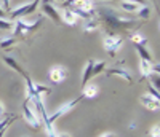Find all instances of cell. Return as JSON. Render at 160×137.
I'll use <instances>...</instances> for the list:
<instances>
[{"instance_id": "obj_1", "label": "cell", "mask_w": 160, "mask_h": 137, "mask_svg": "<svg viewBox=\"0 0 160 137\" xmlns=\"http://www.w3.org/2000/svg\"><path fill=\"white\" fill-rule=\"evenodd\" d=\"M98 16L101 18L99 22L104 26L106 35H118V32L133 31L135 27L141 26V19L138 18H122L111 8H99Z\"/></svg>"}, {"instance_id": "obj_2", "label": "cell", "mask_w": 160, "mask_h": 137, "mask_svg": "<svg viewBox=\"0 0 160 137\" xmlns=\"http://www.w3.org/2000/svg\"><path fill=\"white\" fill-rule=\"evenodd\" d=\"M40 2H42V0H32L31 3H26V5H21V7H18V8H15V10H11V11H10V18L19 19V18H22V16L32 15V13L38 8Z\"/></svg>"}, {"instance_id": "obj_3", "label": "cell", "mask_w": 160, "mask_h": 137, "mask_svg": "<svg viewBox=\"0 0 160 137\" xmlns=\"http://www.w3.org/2000/svg\"><path fill=\"white\" fill-rule=\"evenodd\" d=\"M42 22H43V18H40L38 21H34V22H31V24H28V22H22L21 19H16V22H15V27H13V31H15V35H18V34H21V35H28V34H31V32H34V31H37L40 26H42Z\"/></svg>"}, {"instance_id": "obj_4", "label": "cell", "mask_w": 160, "mask_h": 137, "mask_svg": "<svg viewBox=\"0 0 160 137\" xmlns=\"http://www.w3.org/2000/svg\"><path fill=\"white\" fill-rule=\"evenodd\" d=\"M122 43H123V38L120 35H106L104 42H102V46L111 56H115V53L122 48Z\"/></svg>"}, {"instance_id": "obj_5", "label": "cell", "mask_w": 160, "mask_h": 137, "mask_svg": "<svg viewBox=\"0 0 160 137\" xmlns=\"http://www.w3.org/2000/svg\"><path fill=\"white\" fill-rule=\"evenodd\" d=\"M29 99H26L24 101V104H22V113H24V118H26V121L31 125V128H34V129H38L40 126H42V121L38 120V116L35 115V112L32 110V107L29 105Z\"/></svg>"}, {"instance_id": "obj_6", "label": "cell", "mask_w": 160, "mask_h": 137, "mask_svg": "<svg viewBox=\"0 0 160 137\" xmlns=\"http://www.w3.org/2000/svg\"><path fill=\"white\" fill-rule=\"evenodd\" d=\"M83 101V97H82V94H80L78 96V97L77 99H72V101H69L68 104H64V105H61L59 108H58V110L55 112V113H53L51 116H48V121H50V125H53V123H55L58 118H61L64 113H68L69 110H71V108H74L77 104H80V102H82Z\"/></svg>"}, {"instance_id": "obj_7", "label": "cell", "mask_w": 160, "mask_h": 137, "mask_svg": "<svg viewBox=\"0 0 160 137\" xmlns=\"http://www.w3.org/2000/svg\"><path fill=\"white\" fill-rule=\"evenodd\" d=\"M139 70H141V78H151L154 73H158V64L154 65V62L148 61H139Z\"/></svg>"}, {"instance_id": "obj_8", "label": "cell", "mask_w": 160, "mask_h": 137, "mask_svg": "<svg viewBox=\"0 0 160 137\" xmlns=\"http://www.w3.org/2000/svg\"><path fill=\"white\" fill-rule=\"evenodd\" d=\"M42 11H43V15H47L48 18H51L53 21H55V24H58V26H61V24H62L59 11H58L55 7H53L51 3H47V2H43V3H42Z\"/></svg>"}, {"instance_id": "obj_9", "label": "cell", "mask_w": 160, "mask_h": 137, "mask_svg": "<svg viewBox=\"0 0 160 137\" xmlns=\"http://www.w3.org/2000/svg\"><path fill=\"white\" fill-rule=\"evenodd\" d=\"M106 75H108V77L117 75V77H122L125 81H128L130 85L133 83V77L128 72V68H125V67H112V68H109V70H106Z\"/></svg>"}, {"instance_id": "obj_10", "label": "cell", "mask_w": 160, "mask_h": 137, "mask_svg": "<svg viewBox=\"0 0 160 137\" xmlns=\"http://www.w3.org/2000/svg\"><path fill=\"white\" fill-rule=\"evenodd\" d=\"M66 77H68V72H66V68L61 67V65H56L50 70V80L53 83H61V81H64Z\"/></svg>"}, {"instance_id": "obj_11", "label": "cell", "mask_w": 160, "mask_h": 137, "mask_svg": "<svg viewBox=\"0 0 160 137\" xmlns=\"http://www.w3.org/2000/svg\"><path fill=\"white\" fill-rule=\"evenodd\" d=\"M61 15V21L62 24H68V26H75L77 21H78V16L75 15V13L71 10V8H64L62 13H59Z\"/></svg>"}, {"instance_id": "obj_12", "label": "cell", "mask_w": 160, "mask_h": 137, "mask_svg": "<svg viewBox=\"0 0 160 137\" xmlns=\"http://www.w3.org/2000/svg\"><path fill=\"white\" fill-rule=\"evenodd\" d=\"M3 62H5L8 67H11L15 72H18L21 77H24V78H28V77H29V75H28V72H26L24 68H22V67H21V65L16 62V59H13L11 56H3Z\"/></svg>"}, {"instance_id": "obj_13", "label": "cell", "mask_w": 160, "mask_h": 137, "mask_svg": "<svg viewBox=\"0 0 160 137\" xmlns=\"http://www.w3.org/2000/svg\"><path fill=\"white\" fill-rule=\"evenodd\" d=\"M99 94V86L95 85V83H88L83 86V91H82V97L83 99H93L96 97V96Z\"/></svg>"}, {"instance_id": "obj_14", "label": "cell", "mask_w": 160, "mask_h": 137, "mask_svg": "<svg viewBox=\"0 0 160 137\" xmlns=\"http://www.w3.org/2000/svg\"><path fill=\"white\" fill-rule=\"evenodd\" d=\"M141 104H142L146 108H149V110H158V107H160L158 99L152 97L151 94H144L142 97H141Z\"/></svg>"}, {"instance_id": "obj_15", "label": "cell", "mask_w": 160, "mask_h": 137, "mask_svg": "<svg viewBox=\"0 0 160 137\" xmlns=\"http://www.w3.org/2000/svg\"><path fill=\"white\" fill-rule=\"evenodd\" d=\"M93 64H95V59H90V61L87 62V65H85L83 77H82V88L90 83V80H91V77H93Z\"/></svg>"}, {"instance_id": "obj_16", "label": "cell", "mask_w": 160, "mask_h": 137, "mask_svg": "<svg viewBox=\"0 0 160 137\" xmlns=\"http://www.w3.org/2000/svg\"><path fill=\"white\" fill-rule=\"evenodd\" d=\"M135 45V48H136V51H138V54H139V58L142 59V61H148V62H154V59H152V56H151V51L146 48V46H142V45H139V43H133Z\"/></svg>"}, {"instance_id": "obj_17", "label": "cell", "mask_w": 160, "mask_h": 137, "mask_svg": "<svg viewBox=\"0 0 160 137\" xmlns=\"http://www.w3.org/2000/svg\"><path fill=\"white\" fill-rule=\"evenodd\" d=\"M99 26H101V22H99L98 16H93V18L87 19V24H85V32H87V34L95 32V31H98V27H99Z\"/></svg>"}, {"instance_id": "obj_18", "label": "cell", "mask_w": 160, "mask_h": 137, "mask_svg": "<svg viewBox=\"0 0 160 137\" xmlns=\"http://www.w3.org/2000/svg\"><path fill=\"white\" fill-rule=\"evenodd\" d=\"M18 116L16 115H8L7 118H3V120H0V137H3V134H5V131H7V128L11 125L13 121H15Z\"/></svg>"}, {"instance_id": "obj_19", "label": "cell", "mask_w": 160, "mask_h": 137, "mask_svg": "<svg viewBox=\"0 0 160 137\" xmlns=\"http://www.w3.org/2000/svg\"><path fill=\"white\" fill-rule=\"evenodd\" d=\"M149 16H151V8H149L148 5H142V7H139V10L136 11V18H138V19L148 21V19H149Z\"/></svg>"}, {"instance_id": "obj_20", "label": "cell", "mask_w": 160, "mask_h": 137, "mask_svg": "<svg viewBox=\"0 0 160 137\" xmlns=\"http://www.w3.org/2000/svg\"><path fill=\"white\" fill-rule=\"evenodd\" d=\"M120 8H122L123 11H128V13H136L139 10V5L136 3H131V2H125V0H122L120 2Z\"/></svg>"}, {"instance_id": "obj_21", "label": "cell", "mask_w": 160, "mask_h": 137, "mask_svg": "<svg viewBox=\"0 0 160 137\" xmlns=\"http://www.w3.org/2000/svg\"><path fill=\"white\" fill-rule=\"evenodd\" d=\"M130 40H131L133 43H139V45H142V46H146V43H148V38L142 37V35L138 34V32H133V34L130 35Z\"/></svg>"}, {"instance_id": "obj_22", "label": "cell", "mask_w": 160, "mask_h": 137, "mask_svg": "<svg viewBox=\"0 0 160 137\" xmlns=\"http://www.w3.org/2000/svg\"><path fill=\"white\" fill-rule=\"evenodd\" d=\"M104 68H106V62L104 61H95V64H93V77L101 73Z\"/></svg>"}, {"instance_id": "obj_23", "label": "cell", "mask_w": 160, "mask_h": 137, "mask_svg": "<svg viewBox=\"0 0 160 137\" xmlns=\"http://www.w3.org/2000/svg\"><path fill=\"white\" fill-rule=\"evenodd\" d=\"M16 43V38L15 37H10V38H3L0 42V48H11L13 45Z\"/></svg>"}, {"instance_id": "obj_24", "label": "cell", "mask_w": 160, "mask_h": 137, "mask_svg": "<svg viewBox=\"0 0 160 137\" xmlns=\"http://www.w3.org/2000/svg\"><path fill=\"white\" fill-rule=\"evenodd\" d=\"M34 91L37 92V94H40V96H42V94H45V92H50L51 91V88L50 86H45V85H34Z\"/></svg>"}, {"instance_id": "obj_25", "label": "cell", "mask_w": 160, "mask_h": 137, "mask_svg": "<svg viewBox=\"0 0 160 137\" xmlns=\"http://www.w3.org/2000/svg\"><path fill=\"white\" fill-rule=\"evenodd\" d=\"M13 27H15V24H13L11 21L0 19V31H13Z\"/></svg>"}, {"instance_id": "obj_26", "label": "cell", "mask_w": 160, "mask_h": 137, "mask_svg": "<svg viewBox=\"0 0 160 137\" xmlns=\"http://www.w3.org/2000/svg\"><path fill=\"white\" fill-rule=\"evenodd\" d=\"M158 131H160V128H158V125H155L154 128H151V131H149V137H160Z\"/></svg>"}, {"instance_id": "obj_27", "label": "cell", "mask_w": 160, "mask_h": 137, "mask_svg": "<svg viewBox=\"0 0 160 137\" xmlns=\"http://www.w3.org/2000/svg\"><path fill=\"white\" fill-rule=\"evenodd\" d=\"M0 3H2V8L7 11V13H10L11 11V5H10V0H0Z\"/></svg>"}, {"instance_id": "obj_28", "label": "cell", "mask_w": 160, "mask_h": 137, "mask_svg": "<svg viewBox=\"0 0 160 137\" xmlns=\"http://www.w3.org/2000/svg\"><path fill=\"white\" fill-rule=\"evenodd\" d=\"M149 94L152 96V97H155V99H158L160 96H158V89L157 88H154L152 85H149Z\"/></svg>"}, {"instance_id": "obj_29", "label": "cell", "mask_w": 160, "mask_h": 137, "mask_svg": "<svg viewBox=\"0 0 160 137\" xmlns=\"http://www.w3.org/2000/svg\"><path fill=\"white\" fill-rule=\"evenodd\" d=\"M125 2H131V3H136V5H139V7L146 5V0H125Z\"/></svg>"}, {"instance_id": "obj_30", "label": "cell", "mask_w": 160, "mask_h": 137, "mask_svg": "<svg viewBox=\"0 0 160 137\" xmlns=\"http://www.w3.org/2000/svg\"><path fill=\"white\" fill-rule=\"evenodd\" d=\"M5 16H7V11H5L2 7H0V19H3Z\"/></svg>"}, {"instance_id": "obj_31", "label": "cell", "mask_w": 160, "mask_h": 137, "mask_svg": "<svg viewBox=\"0 0 160 137\" xmlns=\"http://www.w3.org/2000/svg\"><path fill=\"white\" fill-rule=\"evenodd\" d=\"M99 137H115V135H114L112 132H104V134H101Z\"/></svg>"}, {"instance_id": "obj_32", "label": "cell", "mask_w": 160, "mask_h": 137, "mask_svg": "<svg viewBox=\"0 0 160 137\" xmlns=\"http://www.w3.org/2000/svg\"><path fill=\"white\" fill-rule=\"evenodd\" d=\"M2 115H3V105L0 104V116H2Z\"/></svg>"}, {"instance_id": "obj_33", "label": "cell", "mask_w": 160, "mask_h": 137, "mask_svg": "<svg viewBox=\"0 0 160 137\" xmlns=\"http://www.w3.org/2000/svg\"><path fill=\"white\" fill-rule=\"evenodd\" d=\"M58 137H71V135H68V134H58Z\"/></svg>"}, {"instance_id": "obj_34", "label": "cell", "mask_w": 160, "mask_h": 137, "mask_svg": "<svg viewBox=\"0 0 160 137\" xmlns=\"http://www.w3.org/2000/svg\"><path fill=\"white\" fill-rule=\"evenodd\" d=\"M43 2H47V3H51V5H53V0H43Z\"/></svg>"}, {"instance_id": "obj_35", "label": "cell", "mask_w": 160, "mask_h": 137, "mask_svg": "<svg viewBox=\"0 0 160 137\" xmlns=\"http://www.w3.org/2000/svg\"><path fill=\"white\" fill-rule=\"evenodd\" d=\"M58 2H61V3H62V2H64V0H58Z\"/></svg>"}, {"instance_id": "obj_36", "label": "cell", "mask_w": 160, "mask_h": 137, "mask_svg": "<svg viewBox=\"0 0 160 137\" xmlns=\"http://www.w3.org/2000/svg\"><path fill=\"white\" fill-rule=\"evenodd\" d=\"M151 2H152V0H151Z\"/></svg>"}]
</instances>
